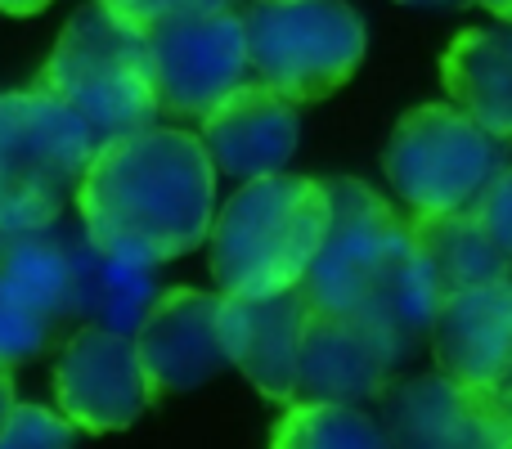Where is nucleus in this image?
<instances>
[{
	"instance_id": "f257e3e1",
	"label": "nucleus",
	"mask_w": 512,
	"mask_h": 449,
	"mask_svg": "<svg viewBox=\"0 0 512 449\" xmlns=\"http://www.w3.org/2000/svg\"><path fill=\"white\" fill-rule=\"evenodd\" d=\"M81 234L113 256L162 265L207 243L216 167L203 135L149 126L95 149L77 185Z\"/></svg>"
},
{
	"instance_id": "f03ea898",
	"label": "nucleus",
	"mask_w": 512,
	"mask_h": 449,
	"mask_svg": "<svg viewBox=\"0 0 512 449\" xmlns=\"http://www.w3.org/2000/svg\"><path fill=\"white\" fill-rule=\"evenodd\" d=\"M333 198L324 180L261 176L248 180L216 212L207 252L221 297H274L306 279L315 252L324 247Z\"/></svg>"
},
{
	"instance_id": "7ed1b4c3",
	"label": "nucleus",
	"mask_w": 512,
	"mask_h": 449,
	"mask_svg": "<svg viewBox=\"0 0 512 449\" xmlns=\"http://www.w3.org/2000/svg\"><path fill=\"white\" fill-rule=\"evenodd\" d=\"M36 90L72 108L95 144L149 131L158 117L149 36L104 5L77 9L54 41Z\"/></svg>"
},
{
	"instance_id": "20e7f679",
	"label": "nucleus",
	"mask_w": 512,
	"mask_h": 449,
	"mask_svg": "<svg viewBox=\"0 0 512 449\" xmlns=\"http://www.w3.org/2000/svg\"><path fill=\"white\" fill-rule=\"evenodd\" d=\"M95 135L45 90L0 95V234H36L59 225L77 198Z\"/></svg>"
},
{
	"instance_id": "39448f33",
	"label": "nucleus",
	"mask_w": 512,
	"mask_h": 449,
	"mask_svg": "<svg viewBox=\"0 0 512 449\" xmlns=\"http://www.w3.org/2000/svg\"><path fill=\"white\" fill-rule=\"evenodd\" d=\"M243 36L256 81L288 104L342 90L369 50L364 18L346 0H252Z\"/></svg>"
},
{
	"instance_id": "423d86ee",
	"label": "nucleus",
	"mask_w": 512,
	"mask_h": 449,
	"mask_svg": "<svg viewBox=\"0 0 512 449\" xmlns=\"http://www.w3.org/2000/svg\"><path fill=\"white\" fill-rule=\"evenodd\" d=\"M387 180L414 216L468 212L508 167L504 140L481 131L454 104H423L396 122L382 153Z\"/></svg>"
},
{
	"instance_id": "0eeeda50",
	"label": "nucleus",
	"mask_w": 512,
	"mask_h": 449,
	"mask_svg": "<svg viewBox=\"0 0 512 449\" xmlns=\"http://www.w3.org/2000/svg\"><path fill=\"white\" fill-rule=\"evenodd\" d=\"M324 185L333 198V221L297 292L310 310L355 315L387 265L409 247V221H400L396 207L355 176H337Z\"/></svg>"
},
{
	"instance_id": "6e6552de",
	"label": "nucleus",
	"mask_w": 512,
	"mask_h": 449,
	"mask_svg": "<svg viewBox=\"0 0 512 449\" xmlns=\"http://www.w3.org/2000/svg\"><path fill=\"white\" fill-rule=\"evenodd\" d=\"M144 36H149L158 113L176 117V122H203L248 77L243 14H234L230 5L171 14L153 23Z\"/></svg>"
},
{
	"instance_id": "1a4fd4ad",
	"label": "nucleus",
	"mask_w": 512,
	"mask_h": 449,
	"mask_svg": "<svg viewBox=\"0 0 512 449\" xmlns=\"http://www.w3.org/2000/svg\"><path fill=\"white\" fill-rule=\"evenodd\" d=\"M72 319L68 234H0V364L50 351Z\"/></svg>"
},
{
	"instance_id": "9d476101",
	"label": "nucleus",
	"mask_w": 512,
	"mask_h": 449,
	"mask_svg": "<svg viewBox=\"0 0 512 449\" xmlns=\"http://www.w3.org/2000/svg\"><path fill=\"white\" fill-rule=\"evenodd\" d=\"M382 432L391 449H508L512 414L490 387H468L445 373L391 382L382 396Z\"/></svg>"
},
{
	"instance_id": "9b49d317",
	"label": "nucleus",
	"mask_w": 512,
	"mask_h": 449,
	"mask_svg": "<svg viewBox=\"0 0 512 449\" xmlns=\"http://www.w3.org/2000/svg\"><path fill=\"white\" fill-rule=\"evenodd\" d=\"M54 396L72 427L81 432H126L149 405L135 337L81 324L68 333L54 364Z\"/></svg>"
},
{
	"instance_id": "f8f14e48",
	"label": "nucleus",
	"mask_w": 512,
	"mask_h": 449,
	"mask_svg": "<svg viewBox=\"0 0 512 449\" xmlns=\"http://www.w3.org/2000/svg\"><path fill=\"white\" fill-rule=\"evenodd\" d=\"M221 292L167 288L149 306V315L135 328V355H140L149 400L194 391L230 364L221 337Z\"/></svg>"
},
{
	"instance_id": "ddd939ff",
	"label": "nucleus",
	"mask_w": 512,
	"mask_h": 449,
	"mask_svg": "<svg viewBox=\"0 0 512 449\" xmlns=\"http://www.w3.org/2000/svg\"><path fill=\"white\" fill-rule=\"evenodd\" d=\"M405 355L360 315L310 310L297 355V400L310 405H355L382 400Z\"/></svg>"
},
{
	"instance_id": "4468645a",
	"label": "nucleus",
	"mask_w": 512,
	"mask_h": 449,
	"mask_svg": "<svg viewBox=\"0 0 512 449\" xmlns=\"http://www.w3.org/2000/svg\"><path fill=\"white\" fill-rule=\"evenodd\" d=\"M310 306L297 288L274 297H225L221 337L230 364L265 400H297V355Z\"/></svg>"
},
{
	"instance_id": "2eb2a0df",
	"label": "nucleus",
	"mask_w": 512,
	"mask_h": 449,
	"mask_svg": "<svg viewBox=\"0 0 512 449\" xmlns=\"http://www.w3.org/2000/svg\"><path fill=\"white\" fill-rule=\"evenodd\" d=\"M203 144L212 167L243 185L279 176L297 149V104L265 90L261 81H243L203 117Z\"/></svg>"
},
{
	"instance_id": "dca6fc26",
	"label": "nucleus",
	"mask_w": 512,
	"mask_h": 449,
	"mask_svg": "<svg viewBox=\"0 0 512 449\" xmlns=\"http://www.w3.org/2000/svg\"><path fill=\"white\" fill-rule=\"evenodd\" d=\"M427 342L436 373L468 387H495L512 360V279L445 297Z\"/></svg>"
},
{
	"instance_id": "f3484780",
	"label": "nucleus",
	"mask_w": 512,
	"mask_h": 449,
	"mask_svg": "<svg viewBox=\"0 0 512 449\" xmlns=\"http://www.w3.org/2000/svg\"><path fill=\"white\" fill-rule=\"evenodd\" d=\"M68 270H72V319H86V324L108 328V333L135 337L140 319L158 301L153 265L99 252L86 234L68 238Z\"/></svg>"
},
{
	"instance_id": "a211bd4d",
	"label": "nucleus",
	"mask_w": 512,
	"mask_h": 449,
	"mask_svg": "<svg viewBox=\"0 0 512 449\" xmlns=\"http://www.w3.org/2000/svg\"><path fill=\"white\" fill-rule=\"evenodd\" d=\"M441 81L454 108L495 140H512V27H472L450 41Z\"/></svg>"
},
{
	"instance_id": "6ab92c4d",
	"label": "nucleus",
	"mask_w": 512,
	"mask_h": 449,
	"mask_svg": "<svg viewBox=\"0 0 512 449\" xmlns=\"http://www.w3.org/2000/svg\"><path fill=\"white\" fill-rule=\"evenodd\" d=\"M409 238L423 261L427 279L436 292L454 297V292L481 288V283L512 279V261L499 256V247L486 238L472 212H441V216H409Z\"/></svg>"
},
{
	"instance_id": "aec40b11",
	"label": "nucleus",
	"mask_w": 512,
	"mask_h": 449,
	"mask_svg": "<svg viewBox=\"0 0 512 449\" xmlns=\"http://www.w3.org/2000/svg\"><path fill=\"white\" fill-rule=\"evenodd\" d=\"M270 449H391L378 418L355 405L292 400L270 436Z\"/></svg>"
},
{
	"instance_id": "412c9836",
	"label": "nucleus",
	"mask_w": 512,
	"mask_h": 449,
	"mask_svg": "<svg viewBox=\"0 0 512 449\" xmlns=\"http://www.w3.org/2000/svg\"><path fill=\"white\" fill-rule=\"evenodd\" d=\"M72 441L77 427L41 405H14V414L0 423V449H72Z\"/></svg>"
},
{
	"instance_id": "4be33fe9",
	"label": "nucleus",
	"mask_w": 512,
	"mask_h": 449,
	"mask_svg": "<svg viewBox=\"0 0 512 449\" xmlns=\"http://www.w3.org/2000/svg\"><path fill=\"white\" fill-rule=\"evenodd\" d=\"M468 212L477 216V225L486 229V238L499 247V256L512 261V167H504L486 189H481V198L468 207Z\"/></svg>"
},
{
	"instance_id": "5701e85b",
	"label": "nucleus",
	"mask_w": 512,
	"mask_h": 449,
	"mask_svg": "<svg viewBox=\"0 0 512 449\" xmlns=\"http://www.w3.org/2000/svg\"><path fill=\"white\" fill-rule=\"evenodd\" d=\"M95 5L113 9L117 18L135 23L140 32H149L153 23H162V18H171V14H198V9H221V5H230V0H95Z\"/></svg>"
},
{
	"instance_id": "b1692460",
	"label": "nucleus",
	"mask_w": 512,
	"mask_h": 449,
	"mask_svg": "<svg viewBox=\"0 0 512 449\" xmlns=\"http://www.w3.org/2000/svg\"><path fill=\"white\" fill-rule=\"evenodd\" d=\"M14 378H9V364H0V423H5L9 414H14Z\"/></svg>"
},
{
	"instance_id": "393cba45",
	"label": "nucleus",
	"mask_w": 512,
	"mask_h": 449,
	"mask_svg": "<svg viewBox=\"0 0 512 449\" xmlns=\"http://www.w3.org/2000/svg\"><path fill=\"white\" fill-rule=\"evenodd\" d=\"M50 0H0V14H14V18H27V14H41Z\"/></svg>"
},
{
	"instance_id": "a878e982",
	"label": "nucleus",
	"mask_w": 512,
	"mask_h": 449,
	"mask_svg": "<svg viewBox=\"0 0 512 449\" xmlns=\"http://www.w3.org/2000/svg\"><path fill=\"white\" fill-rule=\"evenodd\" d=\"M490 391H495V400H499V405H504L508 414H512V360H508V369L499 373V382H495Z\"/></svg>"
},
{
	"instance_id": "bb28decb",
	"label": "nucleus",
	"mask_w": 512,
	"mask_h": 449,
	"mask_svg": "<svg viewBox=\"0 0 512 449\" xmlns=\"http://www.w3.org/2000/svg\"><path fill=\"white\" fill-rule=\"evenodd\" d=\"M477 5H486L495 18H508L512 23V0H477Z\"/></svg>"
},
{
	"instance_id": "cd10ccee",
	"label": "nucleus",
	"mask_w": 512,
	"mask_h": 449,
	"mask_svg": "<svg viewBox=\"0 0 512 449\" xmlns=\"http://www.w3.org/2000/svg\"><path fill=\"white\" fill-rule=\"evenodd\" d=\"M400 5H414V9H436V5H454V0H400Z\"/></svg>"
},
{
	"instance_id": "c85d7f7f",
	"label": "nucleus",
	"mask_w": 512,
	"mask_h": 449,
	"mask_svg": "<svg viewBox=\"0 0 512 449\" xmlns=\"http://www.w3.org/2000/svg\"><path fill=\"white\" fill-rule=\"evenodd\" d=\"M508 449H512V445H508Z\"/></svg>"
}]
</instances>
